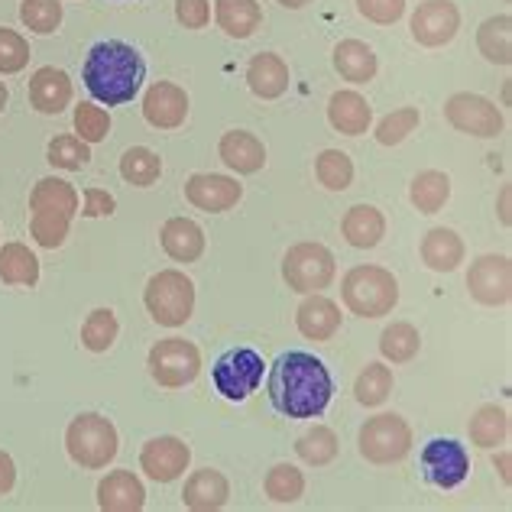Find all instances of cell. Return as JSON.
<instances>
[{"mask_svg": "<svg viewBox=\"0 0 512 512\" xmlns=\"http://www.w3.org/2000/svg\"><path fill=\"white\" fill-rule=\"evenodd\" d=\"M269 402L286 419H318L334 396V380L315 354L286 350L269 367Z\"/></svg>", "mask_w": 512, "mask_h": 512, "instance_id": "obj_1", "label": "cell"}, {"mask_svg": "<svg viewBox=\"0 0 512 512\" xmlns=\"http://www.w3.org/2000/svg\"><path fill=\"white\" fill-rule=\"evenodd\" d=\"M82 78L94 101L107 107H120L140 94L146 78V62L130 43L104 39V43L91 46Z\"/></svg>", "mask_w": 512, "mask_h": 512, "instance_id": "obj_2", "label": "cell"}, {"mask_svg": "<svg viewBox=\"0 0 512 512\" xmlns=\"http://www.w3.org/2000/svg\"><path fill=\"white\" fill-rule=\"evenodd\" d=\"M78 214V192L72 182L56 179H39L30 192V237L39 247L56 250L69 237L72 218Z\"/></svg>", "mask_w": 512, "mask_h": 512, "instance_id": "obj_3", "label": "cell"}, {"mask_svg": "<svg viewBox=\"0 0 512 512\" xmlns=\"http://www.w3.org/2000/svg\"><path fill=\"white\" fill-rule=\"evenodd\" d=\"M341 299L360 318H383L399 302V282L383 266H354L341 282Z\"/></svg>", "mask_w": 512, "mask_h": 512, "instance_id": "obj_4", "label": "cell"}, {"mask_svg": "<svg viewBox=\"0 0 512 512\" xmlns=\"http://www.w3.org/2000/svg\"><path fill=\"white\" fill-rule=\"evenodd\" d=\"M120 438L111 419H104L101 412H82L75 415L69 431H65V451L85 470H101L117 457Z\"/></svg>", "mask_w": 512, "mask_h": 512, "instance_id": "obj_5", "label": "cell"}, {"mask_svg": "<svg viewBox=\"0 0 512 512\" xmlns=\"http://www.w3.org/2000/svg\"><path fill=\"white\" fill-rule=\"evenodd\" d=\"M143 305L156 325L179 328L195 312V282L188 279L182 269H159V273L146 282Z\"/></svg>", "mask_w": 512, "mask_h": 512, "instance_id": "obj_6", "label": "cell"}, {"mask_svg": "<svg viewBox=\"0 0 512 512\" xmlns=\"http://www.w3.org/2000/svg\"><path fill=\"white\" fill-rule=\"evenodd\" d=\"M338 273V263H334V253L325 244H315V240H305V244H295L282 256V279L286 286L299 295H312L328 289Z\"/></svg>", "mask_w": 512, "mask_h": 512, "instance_id": "obj_7", "label": "cell"}, {"mask_svg": "<svg viewBox=\"0 0 512 512\" xmlns=\"http://www.w3.org/2000/svg\"><path fill=\"white\" fill-rule=\"evenodd\" d=\"M357 444H360L363 461H370L376 467L399 464L402 457L412 451V428L402 415L383 412V415H373V419L363 422Z\"/></svg>", "mask_w": 512, "mask_h": 512, "instance_id": "obj_8", "label": "cell"}, {"mask_svg": "<svg viewBox=\"0 0 512 512\" xmlns=\"http://www.w3.org/2000/svg\"><path fill=\"white\" fill-rule=\"evenodd\" d=\"M263 370H266V363L253 347H234V350H224L218 357V363H214V370H211V380H214V389H218L227 402H244L250 393L260 389Z\"/></svg>", "mask_w": 512, "mask_h": 512, "instance_id": "obj_9", "label": "cell"}, {"mask_svg": "<svg viewBox=\"0 0 512 512\" xmlns=\"http://www.w3.org/2000/svg\"><path fill=\"white\" fill-rule=\"evenodd\" d=\"M444 120L457 133H467V137H480V140L500 137L506 127L500 107L490 98H483V94H470V91H457L444 101Z\"/></svg>", "mask_w": 512, "mask_h": 512, "instance_id": "obj_10", "label": "cell"}, {"mask_svg": "<svg viewBox=\"0 0 512 512\" xmlns=\"http://www.w3.org/2000/svg\"><path fill=\"white\" fill-rule=\"evenodd\" d=\"M146 367L163 389H182L201 373V350L185 338H166L150 350Z\"/></svg>", "mask_w": 512, "mask_h": 512, "instance_id": "obj_11", "label": "cell"}, {"mask_svg": "<svg viewBox=\"0 0 512 512\" xmlns=\"http://www.w3.org/2000/svg\"><path fill=\"white\" fill-rule=\"evenodd\" d=\"M470 299L490 308H500L512 299V263L503 253H487L470 263L467 273Z\"/></svg>", "mask_w": 512, "mask_h": 512, "instance_id": "obj_12", "label": "cell"}, {"mask_svg": "<svg viewBox=\"0 0 512 512\" xmlns=\"http://www.w3.org/2000/svg\"><path fill=\"white\" fill-rule=\"evenodd\" d=\"M422 470L425 480L438 490L461 487L470 474V457L461 441L454 438H435L422 448Z\"/></svg>", "mask_w": 512, "mask_h": 512, "instance_id": "obj_13", "label": "cell"}, {"mask_svg": "<svg viewBox=\"0 0 512 512\" xmlns=\"http://www.w3.org/2000/svg\"><path fill=\"white\" fill-rule=\"evenodd\" d=\"M461 30V10L451 0H425L412 13V39L425 49L448 46Z\"/></svg>", "mask_w": 512, "mask_h": 512, "instance_id": "obj_14", "label": "cell"}, {"mask_svg": "<svg viewBox=\"0 0 512 512\" xmlns=\"http://www.w3.org/2000/svg\"><path fill=\"white\" fill-rule=\"evenodd\" d=\"M188 461H192V448L175 435H159L146 441L140 451V470L156 483L179 480L188 470Z\"/></svg>", "mask_w": 512, "mask_h": 512, "instance_id": "obj_15", "label": "cell"}, {"mask_svg": "<svg viewBox=\"0 0 512 512\" xmlns=\"http://www.w3.org/2000/svg\"><path fill=\"white\" fill-rule=\"evenodd\" d=\"M185 198L192 201L198 211L221 214V211H231L237 201L244 198V185L231 179V175L195 172L192 179L185 182Z\"/></svg>", "mask_w": 512, "mask_h": 512, "instance_id": "obj_16", "label": "cell"}, {"mask_svg": "<svg viewBox=\"0 0 512 512\" xmlns=\"http://www.w3.org/2000/svg\"><path fill=\"white\" fill-rule=\"evenodd\" d=\"M143 117L156 130H175L188 117V94L175 82H156L143 94Z\"/></svg>", "mask_w": 512, "mask_h": 512, "instance_id": "obj_17", "label": "cell"}, {"mask_svg": "<svg viewBox=\"0 0 512 512\" xmlns=\"http://www.w3.org/2000/svg\"><path fill=\"white\" fill-rule=\"evenodd\" d=\"M295 328L308 341H331L341 328V308L338 302H331L328 295L312 292L305 295V302L295 312Z\"/></svg>", "mask_w": 512, "mask_h": 512, "instance_id": "obj_18", "label": "cell"}, {"mask_svg": "<svg viewBox=\"0 0 512 512\" xmlns=\"http://www.w3.org/2000/svg\"><path fill=\"white\" fill-rule=\"evenodd\" d=\"M98 506L104 512H140L146 506V487L133 470H111L98 483Z\"/></svg>", "mask_w": 512, "mask_h": 512, "instance_id": "obj_19", "label": "cell"}, {"mask_svg": "<svg viewBox=\"0 0 512 512\" xmlns=\"http://www.w3.org/2000/svg\"><path fill=\"white\" fill-rule=\"evenodd\" d=\"M30 104L39 114H62L72 104V78L56 65H43L30 78Z\"/></svg>", "mask_w": 512, "mask_h": 512, "instance_id": "obj_20", "label": "cell"}, {"mask_svg": "<svg viewBox=\"0 0 512 512\" xmlns=\"http://www.w3.org/2000/svg\"><path fill=\"white\" fill-rule=\"evenodd\" d=\"M218 156L227 169L237 175H253L266 166V146L263 140L250 130H227L218 143Z\"/></svg>", "mask_w": 512, "mask_h": 512, "instance_id": "obj_21", "label": "cell"}, {"mask_svg": "<svg viewBox=\"0 0 512 512\" xmlns=\"http://www.w3.org/2000/svg\"><path fill=\"white\" fill-rule=\"evenodd\" d=\"M328 124L344 137H360L373 124V107L360 91H334L328 101Z\"/></svg>", "mask_w": 512, "mask_h": 512, "instance_id": "obj_22", "label": "cell"}, {"mask_svg": "<svg viewBox=\"0 0 512 512\" xmlns=\"http://www.w3.org/2000/svg\"><path fill=\"white\" fill-rule=\"evenodd\" d=\"M227 500H231V483L221 474V470H195L192 477L185 480V490H182V503L192 509V512H214V509H224Z\"/></svg>", "mask_w": 512, "mask_h": 512, "instance_id": "obj_23", "label": "cell"}, {"mask_svg": "<svg viewBox=\"0 0 512 512\" xmlns=\"http://www.w3.org/2000/svg\"><path fill=\"white\" fill-rule=\"evenodd\" d=\"M247 85L256 98L276 101L289 91V65L276 52H260L247 65Z\"/></svg>", "mask_w": 512, "mask_h": 512, "instance_id": "obj_24", "label": "cell"}, {"mask_svg": "<svg viewBox=\"0 0 512 512\" xmlns=\"http://www.w3.org/2000/svg\"><path fill=\"white\" fill-rule=\"evenodd\" d=\"M422 263L431 269V273H454L457 266L464 263V240L451 227H431V231L422 237Z\"/></svg>", "mask_w": 512, "mask_h": 512, "instance_id": "obj_25", "label": "cell"}, {"mask_svg": "<svg viewBox=\"0 0 512 512\" xmlns=\"http://www.w3.org/2000/svg\"><path fill=\"white\" fill-rule=\"evenodd\" d=\"M341 234L350 247L357 250H373L380 247V240L386 237V218L380 208L373 205H354L347 208L344 221H341Z\"/></svg>", "mask_w": 512, "mask_h": 512, "instance_id": "obj_26", "label": "cell"}, {"mask_svg": "<svg viewBox=\"0 0 512 512\" xmlns=\"http://www.w3.org/2000/svg\"><path fill=\"white\" fill-rule=\"evenodd\" d=\"M334 69L344 78V82H354V85H367L376 78V69H380V62H376V52L360 43V39H341L338 46H334Z\"/></svg>", "mask_w": 512, "mask_h": 512, "instance_id": "obj_27", "label": "cell"}, {"mask_svg": "<svg viewBox=\"0 0 512 512\" xmlns=\"http://www.w3.org/2000/svg\"><path fill=\"white\" fill-rule=\"evenodd\" d=\"M159 240H163V250L175 263H195L205 253V231L192 218H169Z\"/></svg>", "mask_w": 512, "mask_h": 512, "instance_id": "obj_28", "label": "cell"}, {"mask_svg": "<svg viewBox=\"0 0 512 512\" xmlns=\"http://www.w3.org/2000/svg\"><path fill=\"white\" fill-rule=\"evenodd\" d=\"M214 20L231 39H250L263 23V10L256 0H218Z\"/></svg>", "mask_w": 512, "mask_h": 512, "instance_id": "obj_29", "label": "cell"}, {"mask_svg": "<svg viewBox=\"0 0 512 512\" xmlns=\"http://www.w3.org/2000/svg\"><path fill=\"white\" fill-rule=\"evenodd\" d=\"M477 49L480 56L493 65H512V17L500 13L480 23L477 30Z\"/></svg>", "mask_w": 512, "mask_h": 512, "instance_id": "obj_30", "label": "cell"}, {"mask_svg": "<svg viewBox=\"0 0 512 512\" xmlns=\"http://www.w3.org/2000/svg\"><path fill=\"white\" fill-rule=\"evenodd\" d=\"M467 431H470V444H474V448L493 451L496 444H506V438H509V412L503 406L487 402V406H480L474 412Z\"/></svg>", "mask_w": 512, "mask_h": 512, "instance_id": "obj_31", "label": "cell"}, {"mask_svg": "<svg viewBox=\"0 0 512 512\" xmlns=\"http://www.w3.org/2000/svg\"><path fill=\"white\" fill-rule=\"evenodd\" d=\"M451 198V179L448 172H438V169H425L412 179L409 185V201L415 205V211L422 214H438Z\"/></svg>", "mask_w": 512, "mask_h": 512, "instance_id": "obj_32", "label": "cell"}, {"mask_svg": "<svg viewBox=\"0 0 512 512\" xmlns=\"http://www.w3.org/2000/svg\"><path fill=\"white\" fill-rule=\"evenodd\" d=\"M0 282H4V286H36L39 282L36 253L23 244L0 247Z\"/></svg>", "mask_w": 512, "mask_h": 512, "instance_id": "obj_33", "label": "cell"}, {"mask_svg": "<svg viewBox=\"0 0 512 512\" xmlns=\"http://www.w3.org/2000/svg\"><path fill=\"white\" fill-rule=\"evenodd\" d=\"M422 350V334L409 321H393L383 334H380V354L389 363H409L419 357Z\"/></svg>", "mask_w": 512, "mask_h": 512, "instance_id": "obj_34", "label": "cell"}, {"mask_svg": "<svg viewBox=\"0 0 512 512\" xmlns=\"http://www.w3.org/2000/svg\"><path fill=\"white\" fill-rule=\"evenodd\" d=\"M120 175H124V182L130 185L150 188L159 182V175H163V159L153 150H146V146H133V150L120 156Z\"/></svg>", "mask_w": 512, "mask_h": 512, "instance_id": "obj_35", "label": "cell"}, {"mask_svg": "<svg viewBox=\"0 0 512 512\" xmlns=\"http://www.w3.org/2000/svg\"><path fill=\"white\" fill-rule=\"evenodd\" d=\"M389 393H393V370H389L386 363H367V370H363L354 383L357 402L367 409H376L389 399Z\"/></svg>", "mask_w": 512, "mask_h": 512, "instance_id": "obj_36", "label": "cell"}, {"mask_svg": "<svg viewBox=\"0 0 512 512\" xmlns=\"http://www.w3.org/2000/svg\"><path fill=\"white\" fill-rule=\"evenodd\" d=\"M295 454L302 457L305 464L312 467H325L338 457V435L328 428V425H315L308 428L305 435L295 441Z\"/></svg>", "mask_w": 512, "mask_h": 512, "instance_id": "obj_37", "label": "cell"}, {"mask_svg": "<svg viewBox=\"0 0 512 512\" xmlns=\"http://www.w3.org/2000/svg\"><path fill=\"white\" fill-rule=\"evenodd\" d=\"M263 490H266V496H269L273 503H282V506L299 503V500H302V493H305V477H302V470H299V467H292V464H276V467L266 474Z\"/></svg>", "mask_w": 512, "mask_h": 512, "instance_id": "obj_38", "label": "cell"}, {"mask_svg": "<svg viewBox=\"0 0 512 512\" xmlns=\"http://www.w3.org/2000/svg\"><path fill=\"white\" fill-rule=\"evenodd\" d=\"M117 334H120V325H117V315L111 308H94L82 325V344H85V350H91V354H104V350L114 347Z\"/></svg>", "mask_w": 512, "mask_h": 512, "instance_id": "obj_39", "label": "cell"}, {"mask_svg": "<svg viewBox=\"0 0 512 512\" xmlns=\"http://www.w3.org/2000/svg\"><path fill=\"white\" fill-rule=\"evenodd\" d=\"M46 159H49V166L65 169V172L85 169L91 163V143L72 137V133H62V137H52L49 140Z\"/></svg>", "mask_w": 512, "mask_h": 512, "instance_id": "obj_40", "label": "cell"}, {"mask_svg": "<svg viewBox=\"0 0 512 512\" xmlns=\"http://www.w3.org/2000/svg\"><path fill=\"white\" fill-rule=\"evenodd\" d=\"M315 179L328 188V192H344L354 182V163L341 150H325L315 159Z\"/></svg>", "mask_w": 512, "mask_h": 512, "instance_id": "obj_41", "label": "cell"}, {"mask_svg": "<svg viewBox=\"0 0 512 512\" xmlns=\"http://www.w3.org/2000/svg\"><path fill=\"white\" fill-rule=\"evenodd\" d=\"M422 124V114L419 107H396V111H389L380 124H376V143L383 146H399L402 140L415 133V127Z\"/></svg>", "mask_w": 512, "mask_h": 512, "instance_id": "obj_42", "label": "cell"}, {"mask_svg": "<svg viewBox=\"0 0 512 512\" xmlns=\"http://www.w3.org/2000/svg\"><path fill=\"white\" fill-rule=\"evenodd\" d=\"M20 20L26 30L39 36H49L59 30L62 23V4L59 0H23L20 4Z\"/></svg>", "mask_w": 512, "mask_h": 512, "instance_id": "obj_43", "label": "cell"}, {"mask_svg": "<svg viewBox=\"0 0 512 512\" xmlns=\"http://www.w3.org/2000/svg\"><path fill=\"white\" fill-rule=\"evenodd\" d=\"M75 133L85 143H101L111 133V114L98 107L94 101H82L75 107Z\"/></svg>", "mask_w": 512, "mask_h": 512, "instance_id": "obj_44", "label": "cell"}, {"mask_svg": "<svg viewBox=\"0 0 512 512\" xmlns=\"http://www.w3.org/2000/svg\"><path fill=\"white\" fill-rule=\"evenodd\" d=\"M30 65V43L20 36L0 26V75H17Z\"/></svg>", "mask_w": 512, "mask_h": 512, "instance_id": "obj_45", "label": "cell"}, {"mask_svg": "<svg viewBox=\"0 0 512 512\" xmlns=\"http://www.w3.org/2000/svg\"><path fill=\"white\" fill-rule=\"evenodd\" d=\"M357 10L376 26H393L406 13V0H357Z\"/></svg>", "mask_w": 512, "mask_h": 512, "instance_id": "obj_46", "label": "cell"}, {"mask_svg": "<svg viewBox=\"0 0 512 512\" xmlns=\"http://www.w3.org/2000/svg\"><path fill=\"white\" fill-rule=\"evenodd\" d=\"M175 20L185 30H205L211 23V0H175Z\"/></svg>", "mask_w": 512, "mask_h": 512, "instance_id": "obj_47", "label": "cell"}, {"mask_svg": "<svg viewBox=\"0 0 512 512\" xmlns=\"http://www.w3.org/2000/svg\"><path fill=\"white\" fill-rule=\"evenodd\" d=\"M117 208V201L111 192H104V188H88L82 195V214L85 218H111Z\"/></svg>", "mask_w": 512, "mask_h": 512, "instance_id": "obj_48", "label": "cell"}, {"mask_svg": "<svg viewBox=\"0 0 512 512\" xmlns=\"http://www.w3.org/2000/svg\"><path fill=\"white\" fill-rule=\"evenodd\" d=\"M13 483H17V464H13V457L7 451H0V496H7L13 490Z\"/></svg>", "mask_w": 512, "mask_h": 512, "instance_id": "obj_49", "label": "cell"}, {"mask_svg": "<svg viewBox=\"0 0 512 512\" xmlns=\"http://www.w3.org/2000/svg\"><path fill=\"white\" fill-rule=\"evenodd\" d=\"M493 464H496V470H500V477H503V483H506V487H509V483H512V457H509V451H503V454H496L493 457Z\"/></svg>", "mask_w": 512, "mask_h": 512, "instance_id": "obj_50", "label": "cell"}, {"mask_svg": "<svg viewBox=\"0 0 512 512\" xmlns=\"http://www.w3.org/2000/svg\"><path fill=\"white\" fill-rule=\"evenodd\" d=\"M500 221H503V227L512 224V214H509V185L500 192Z\"/></svg>", "mask_w": 512, "mask_h": 512, "instance_id": "obj_51", "label": "cell"}, {"mask_svg": "<svg viewBox=\"0 0 512 512\" xmlns=\"http://www.w3.org/2000/svg\"><path fill=\"white\" fill-rule=\"evenodd\" d=\"M276 4H282L286 10H302V7L312 4V0H276Z\"/></svg>", "mask_w": 512, "mask_h": 512, "instance_id": "obj_52", "label": "cell"}, {"mask_svg": "<svg viewBox=\"0 0 512 512\" xmlns=\"http://www.w3.org/2000/svg\"><path fill=\"white\" fill-rule=\"evenodd\" d=\"M7 98H10V94H7V85L0 82V114H4V107H7Z\"/></svg>", "mask_w": 512, "mask_h": 512, "instance_id": "obj_53", "label": "cell"}]
</instances>
